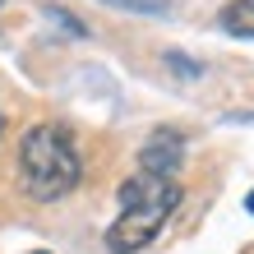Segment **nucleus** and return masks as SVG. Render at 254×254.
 <instances>
[{"label":"nucleus","instance_id":"3","mask_svg":"<svg viewBox=\"0 0 254 254\" xmlns=\"http://www.w3.org/2000/svg\"><path fill=\"white\" fill-rule=\"evenodd\" d=\"M181 162H185L181 129H153V139H148L143 153H139V167L143 171H157V176H176V171H181Z\"/></svg>","mask_w":254,"mask_h":254},{"label":"nucleus","instance_id":"7","mask_svg":"<svg viewBox=\"0 0 254 254\" xmlns=\"http://www.w3.org/2000/svg\"><path fill=\"white\" fill-rule=\"evenodd\" d=\"M37 254H47V250H37Z\"/></svg>","mask_w":254,"mask_h":254},{"label":"nucleus","instance_id":"6","mask_svg":"<svg viewBox=\"0 0 254 254\" xmlns=\"http://www.w3.org/2000/svg\"><path fill=\"white\" fill-rule=\"evenodd\" d=\"M245 208H250V213H254V190H250V199H245Z\"/></svg>","mask_w":254,"mask_h":254},{"label":"nucleus","instance_id":"1","mask_svg":"<svg viewBox=\"0 0 254 254\" xmlns=\"http://www.w3.org/2000/svg\"><path fill=\"white\" fill-rule=\"evenodd\" d=\"M181 208V185L176 176H157V171H134L121 185V213H116L111 231H107V250L111 254H134L143 245H153V236L167 227V217Z\"/></svg>","mask_w":254,"mask_h":254},{"label":"nucleus","instance_id":"2","mask_svg":"<svg viewBox=\"0 0 254 254\" xmlns=\"http://www.w3.org/2000/svg\"><path fill=\"white\" fill-rule=\"evenodd\" d=\"M19 181L42 203L65 199V194L83 181V162H79V148H74L69 129L33 125L23 134V143H19Z\"/></svg>","mask_w":254,"mask_h":254},{"label":"nucleus","instance_id":"4","mask_svg":"<svg viewBox=\"0 0 254 254\" xmlns=\"http://www.w3.org/2000/svg\"><path fill=\"white\" fill-rule=\"evenodd\" d=\"M222 28L231 37H254V0H231L222 9Z\"/></svg>","mask_w":254,"mask_h":254},{"label":"nucleus","instance_id":"5","mask_svg":"<svg viewBox=\"0 0 254 254\" xmlns=\"http://www.w3.org/2000/svg\"><path fill=\"white\" fill-rule=\"evenodd\" d=\"M107 5H116V9H134V14H167L171 0H107Z\"/></svg>","mask_w":254,"mask_h":254}]
</instances>
